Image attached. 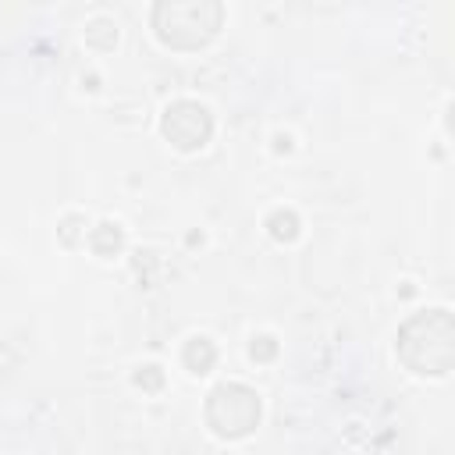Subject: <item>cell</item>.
<instances>
[{
  "label": "cell",
  "mask_w": 455,
  "mask_h": 455,
  "mask_svg": "<svg viewBox=\"0 0 455 455\" xmlns=\"http://www.w3.org/2000/svg\"><path fill=\"white\" fill-rule=\"evenodd\" d=\"M259 412H263L259 395H256L249 384H238V380L217 384V387L206 395V409H203L206 427H210L217 437H228V441L252 434L256 423H259Z\"/></svg>",
  "instance_id": "3957f363"
},
{
  "label": "cell",
  "mask_w": 455,
  "mask_h": 455,
  "mask_svg": "<svg viewBox=\"0 0 455 455\" xmlns=\"http://www.w3.org/2000/svg\"><path fill=\"white\" fill-rule=\"evenodd\" d=\"M160 132L174 149L196 153L213 135V114L199 100H174L160 117Z\"/></svg>",
  "instance_id": "277c9868"
},
{
  "label": "cell",
  "mask_w": 455,
  "mask_h": 455,
  "mask_svg": "<svg viewBox=\"0 0 455 455\" xmlns=\"http://www.w3.org/2000/svg\"><path fill=\"white\" fill-rule=\"evenodd\" d=\"M181 363L188 366V373H206L217 363V345L210 338H188L181 348Z\"/></svg>",
  "instance_id": "5b68a950"
},
{
  "label": "cell",
  "mask_w": 455,
  "mask_h": 455,
  "mask_svg": "<svg viewBox=\"0 0 455 455\" xmlns=\"http://www.w3.org/2000/svg\"><path fill=\"white\" fill-rule=\"evenodd\" d=\"M267 228H270V235L277 242H295L299 238V217H295V210H274L267 217Z\"/></svg>",
  "instance_id": "52a82bcc"
},
{
  "label": "cell",
  "mask_w": 455,
  "mask_h": 455,
  "mask_svg": "<svg viewBox=\"0 0 455 455\" xmlns=\"http://www.w3.org/2000/svg\"><path fill=\"white\" fill-rule=\"evenodd\" d=\"M89 245H92V252H96V256H114V252L124 245V235H121V228H117V224L103 220V224H96V228L89 231Z\"/></svg>",
  "instance_id": "8992f818"
},
{
  "label": "cell",
  "mask_w": 455,
  "mask_h": 455,
  "mask_svg": "<svg viewBox=\"0 0 455 455\" xmlns=\"http://www.w3.org/2000/svg\"><path fill=\"white\" fill-rule=\"evenodd\" d=\"M398 359L423 377H441L455 359V323L448 309L412 313L398 327Z\"/></svg>",
  "instance_id": "6da1fadb"
},
{
  "label": "cell",
  "mask_w": 455,
  "mask_h": 455,
  "mask_svg": "<svg viewBox=\"0 0 455 455\" xmlns=\"http://www.w3.org/2000/svg\"><path fill=\"white\" fill-rule=\"evenodd\" d=\"M274 352H277L274 338H252V345H249V355H252V359H270Z\"/></svg>",
  "instance_id": "9c48e42d"
},
{
  "label": "cell",
  "mask_w": 455,
  "mask_h": 455,
  "mask_svg": "<svg viewBox=\"0 0 455 455\" xmlns=\"http://www.w3.org/2000/svg\"><path fill=\"white\" fill-rule=\"evenodd\" d=\"M224 21V7L217 0H160L153 7V28L160 43L174 50L206 46Z\"/></svg>",
  "instance_id": "7a4b0ae2"
},
{
  "label": "cell",
  "mask_w": 455,
  "mask_h": 455,
  "mask_svg": "<svg viewBox=\"0 0 455 455\" xmlns=\"http://www.w3.org/2000/svg\"><path fill=\"white\" fill-rule=\"evenodd\" d=\"M85 39H89L92 46H100V50H110V46L117 43V25L107 21V18H96V21L85 25Z\"/></svg>",
  "instance_id": "ba28073f"
},
{
  "label": "cell",
  "mask_w": 455,
  "mask_h": 455,
  "mask_svg": "<svg viewBox=\"0 0 455 455\" xmlns=\"http://www.w3.org/2000/svg\"><path fill=\"white\" fill-rule=\"evenodd\" d=\"M142 370H146V373H139V377H135L139 384H149V387H160V384H164L160 366H153V363H149V366H142Z\"/></svg>",
  "instance_id": "30bf717a"
}]
</instances>
